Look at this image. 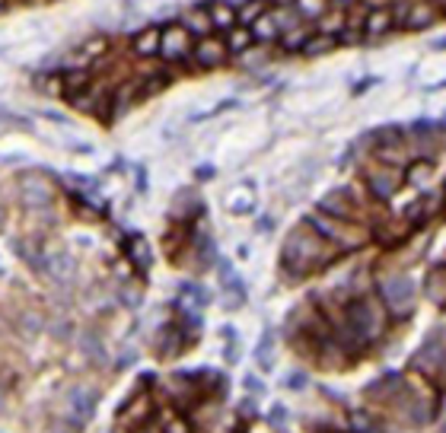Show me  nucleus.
I'll return each instance as SVG.
<instances>
[{
	"instance_id": "obj_1",
	"label": "nucleus",
	"mask_w": 446,
	"mask_h": 433,
	"mask_svg": "<svg viewBox=\"0 0 446 433\" xmlns=\"http://www.w3.org/2000/svg\"><path fill=\"white\" fill-rule=\"evenodd\" d=\"M93 408H96V395L89 392L86 385H77L67 392V405H64V414H67V424L74 430H83L86 420L93 418Z\"/></svg>"
},
{
	"instance_id": "obj_2",
	"label": "nucleus",
	"mask_w": 446,
	"mask_h": 433,
	"mask_svg": "<svg viewBox=\"0 0 446 433\" xmlns=\"http://www.w3.org/2000/svg\"><path fill=\"white\" fill-rule=\"evenodd\" d=\"M319 258V239L313 233H294L284 246V262L294 265V268H306L309 262H316Z\"/></svg>"
},
{
	"instance_id": "obj_3",
	"label": "nucleus",
	"mask_w": 446,
	"mask_h": 433,
	"mask_svg": "<svg viewBox=\"0 0 446 433\" xmlns=\"http://www.w3.org/2000/svg\"><path fill=\"white\" fill-rule=\"evenodd\" d=\"M383 300L386 306H389L392 312H408L412 309V302H414V287L408 277L402 274H392L383 281Z\"/></svg>"
},
{
	"instance_id": "obj_4",
	"label": "nucleus",
	"mask_w": 446,
	"mask_h": 433,
	"mask_svg": "<svg viewBox=\"0 0 446 433\" xmlns=\"http://www.w3.org/2000/svg\"><path fill=\"white\" fill-rule=\"evenodd\" d=\"M22 204L26 207H45L51 204V182L48 179H41V175H26L22 179Z\"/></svg>"
},
{
	"instance_id": "obj_5",
	"label": "nucleus",
	"mask_w": 446,
	"mask_h": 433,
	"mask_svg": "<svg viewBox=\"0 0 446 433\" xmlns=\"http://www.w3.org/2000/svg\"><path fill=\"white\" fill-rule=\"evenodd\" d=\"M188 48H192V41H188V29L182 26H172L166 29L163 35H159V51H163V58H169V61H176V58H185Z\"/></svg>"
},
{
	"instance_id": "obj_6",
	"label": "nucleus",
	"mask_w": 446,
	"mask_h": 433,
	"mask_svg": "<svg viewBox=\"0 0 446 433\" xmlns=\"http://www.w3.org/2000/svg\"><path fill=\"white\" fill-rule=\"evenodd\" d=\"M350 322H354L357 335H364V338L376 335V331H379V312H376V306H373V302H357L354 312H350Z\"/></svg>"
},
{
	"instance_id": "obj_7",
	"label": "nucleus",
	"mask_w": 446,
	"mask_h": 433,
	"mask_svg": "<svg viewBox=\"0 0 446 433\" xmlns=\"http://www.w3.org/2000/svg\"><path fill=\"white\" fill-rule=\"evenodd\" d=\"M41 271H48V277H55V281L67 284L70 277H74L77 265H74V258H70L67 252H51L48 258H41Z\"/></svg>"
},
{
	"instance_id": "obj_8",
	"label": "nucleus",
	"mask_w": 446,
	"mask_h": 433,
	"mask_svg": "<svg viewBox=\"0 0 446 433\" xmlns=\"http://www.w3.org/2000/svg\"><path fill=\"white\" fill-rule=\"evenodd\" d=\"M223 58H227V45H223V41H214V39H207L204 45H198V51H195V61L204 64V67H217V64H223Z\"/></svg>"
},
{
	"instance_id": "obj_9",
	"label": "nucleus",
	"mask_w": 446,
	"mask_h": 433,
	"mask_svg": "<svg viewBox=\"0 0 446 433\" xmlns=\"http://www.w3.org/2000/svg\"><path fill=\"white\" fill-rule=\"evenodd\" d=\"M370 185H373V192H376V194L389 198V194L395 192V185H398V172L395 169H376V172H370Z\"/></svg>"
},
{
	"instance_id": "obj_10",
	"label": "nucleus",
	"mask_w": 446,
	"mask_h": 433,
	"mask_svg": "<svg viewBox=\"0 0 446 433\" xmlns=\"http://www.w3.org/2000/svg\"><path fill=\"white\" fill-rule=\"evenodd\" d=\"M408 26H412V29H421V26H431V22L433 20H437V10H433V4H418V7H412V10H408Z\"/></svg>"
},
{
	"instance_id": "obj_11",
	"label": "nucleus",
	"mask_w": 446,
	"mask_h": 433,
	"mask_svg": "<svg viewBox=\"0 0 446 433\" xmlns=\"http://www.w3.org/2000/svg\"><path fill=\"white\" fill-rule=\"evenodd\" d=\"M392 22H395L392 10H376V13H370V20H367V35H383V32H389Z\"/></svg>"
},
{
	"instance_id": "obj_12",
	"label": "nucleus",
	"mask_w": 446,
	"mask_h": 433,
	"mask_svg": "<svg viewBox=\"0 0 446 433\" xmlns=\"http://www.w3.org/2000/svg\"><path fill=\"white\" fill-rule=\"evenodd\" d=\"M281 32V26H277V16L275 13H265V16H258L255 20V29H252V35L255 39H275V35Z\"/></svg>"
},
{
	"instance_id": "obj_13",
	"label": "nucleus",
	"mask_w": 446,
	"mask_h": 433,
	"mask_svg": "<svg viewBox=\"0 0 446 433\" xmlns=\"http://www.w3.org/2000/svg\"><path fill=\"white\" fill-rule=\"evenodd\" d=\"M211 13H204V10H192V13H185V29L188 32H195V35H204V32H211Z\"/></svg>"
},
{
	"instance_id": "obj_14",
	"label": "nucleus",
	"mask_w": 446,
	"mask_h": 433,
	"mask_svg": "<svg viewBox=\"0 0 446 433\" xmlns=\"http://www.w3.org/2000/svg\"><path fill=\"white\" fill-rule=\"evenodd\" d=\"M211 22H214V26H220V29H230V26L236 22L233 7H227V4H214V10H211Z\"/></svg>"
},
{
	"instance_id": "obj_15",
	"label": "nucleus",
	"mask_w": 446,
	"mask_h": 433,
	"mask_svg": "<svg viewBox=\"0 0 446 433\" xmlns=\"http://www.w3.org/2000/svg\"><path fill=\"white\" fill-rule=\"evenodd\" d=\"M296 10L306 20H316V16H325V0H296Z\"/></svg>"
},
{
	"instance_id": "obj_16",
	"label": "nucleus",
	"mask_w": 446,
	"mask_h": 433,
	"mask_svg": "<svg viewBox=\"0 0 446 433\" xmlns=\"http://www.w3.org/2000/svg\"><path fill=\"white\" fill-rule=\"evenodd\" d=\"M134 48H138L140 55H153V51H159V32H157V29H147V32L138 39Z\"/></svg>"
},
{
	"instance_id": "obj_17",
	"label": "nucleus",
	"mask_w": 446,
	"mask_h": 433,
	"mask_svg": "<svg viewBox=\"0 0 446 433\" xmlns=\"http://www.w3.org/2000/svg\"><path fill=\"white\" fill-rule=\"evenodd\" d=\"M322 211H332V213H335V217H348V213H350V207L344 204V198L335 192V194H325V198H322Z\"/></svg>"
},
{
	"instance_id": "obj_18",
	"label": "nucleus",
	"mask_w": 446,
	"mask_h": 433,
	"mask_svg": "<svg viewBox=\"0 0 446 433\" xmlns=\"http://www.w3.org/2000/svg\"><path fill=\"white\" fill-rule=\"evenodd\" d=\"M131 258H134L140 268H147V265H150V246H147L144 239H138L134 246H131Z\"/></svg>"
},
{
	"instance_id": "obj_19",
	"label": "nucleus",
	"mask_w": 446,
	"mask_h": 433,
	"mask_svg": "<svg viewBox=\"0 0 446 433\" xmlns=\"http://www.w3.org/2000/svg\"><path fill=\"white\" fill-rule=\"evenodd\" d=\"M20 328H22V335H39V328H41V319L35 316V312H22L20 316Z\"/></svg>"
},
{
	"instance_id": "obj_20",
	"label": "nucleus",
	"mask_w": 446,
	"mask_h": 433,
	"mask_svg": "<svg viewBox=\"0 0 446 433\" xmlns=\"http://www.w3.org/2000/svg\"><path fill=\"white\" fill-rule=\"evenodd\" d=\"M300 45H306V29L303 26L287 29V35H284V48H300Z\"/></svg>"
},
{
	"instance_id": "obj_21",
	"label": "nucleus",
	"mask_w": 446,
	"mask_h": 433,
	"mask_svg": "<svg viewBox=\"0 0 446 433\" xmlns=\"http://www.w3.org/2000/svg\"><path fill=\"white\" fill-rule=\"evenodd\" d=\"M227 207H233V211H246L249 207V188H236V192L227 198Z\"/></svg>"
},
{
	"instance_id": "obj_22",
	"label": "nucleus",
	"mask_w": 446,
	"mask_h": 433,
	"mask_svg": "<svg viewBox=\"0 0 446 433\" xmlns=\"http://www.w3.org/2000/svg\"><path fill=\"white\" fill-rule=\"evenodd\" d=\"M80 347H83V351H86L93 360H105V351H103V347H99V341H96V338H93V335H86V338H83V344H80Z\"/></svg>"
},
{
	"instance_id": "obj_23",
	"label": "nucleus",
	"mask_w": 446,
	"mask_h": 433,
	"mask_svg": "<svg viewBox=\"0 0 446 433\" xmlns=\"http://www.w3.org/2000/svg\"><path fill=\"white\" fill-rule=\"evenodd\" d=\"M354 430H357V433H386L383 427L373 424V420L364 418V414H357V418H354Z\"/></svg>"
},
{
	"instance_id": "obj_24",
	"label": "nucleus",
	"mask_w": 446,
	"mask_h": 433,
	"mask_svg": "<svg viewBox=\"0 0 446 433\" xmlns=\"http://www.w3.org/2000/svg\"><path fill=\"white\" fill-rule=\"evenodd\" d=\"M249 39H252V32H246V29H236V32L230 35V48H233V51H246L249 48Z\"/></svg>"
},
{
	"instance_id": "obj_25",
	"label": "nucleus",
	"mask_w": 446,
	"mask_h": 433,
	"mask_svg": "<svg viewBox=\"0 0 446 433\" xmlns=\"http://www.w3.org/2000/svg\"><path fill=\"white\" fill-rule=\"evenodd\" d=\"M332 45H335V39H329V35H319V39H313L306 45V51H309V55H322V51L332 48Z\"/></svg>"
},
{
	"instance_id": "obj_26",
	"label": "nucleus",
	"mask_w": 446,
	"mask_h": 433,
	"mask_svg": "<svg viewBox=\"0 0 446 433\" xmlns=\"http://www.w3.org/2000/svg\"><path fill=\"white\" fill-rule=\"evenodd\" d=\"M261 10H265V4L261 0H252V4H246L242 7V22H255L261 16Z\"/></svg>"
},
{
	"instance_id": "obj_27",
	"label": "nucleus",
	"mask_w": 446,
	"mask_h": 433,
	"mask_svg": "<svg viewBox=\"0 0 446 433\" xmlns=\"http://www.w3.org/2000/svg\"><path fill=\"white\" fill-rule=\"evenodd\" d=\"M271 351H275V338L265 335V341H261V347H258V360H261V366H271Z\"/></svg>"
},
{
	"instance_id": "obj_28",
	"label": "nucleus",
	"mask_w": 446,
	"mask_h": 433,
	"mask_svg": "<svg viewBox=\"0 0 446 433\" xmlns=\"http://www.w3.org/2000/svg\"><path fill=\"white\" fill-rule=\"evenodd\" d=\"M431 296H437V300H443V296H446V277L443 274L431 277Z\"/></svg>"
},
{
	"instance_id": "obj_29",
	"label": "nucleus",
	"mask_w": 446,
	"mask_h": 433,
	"mask_svg": "<svg viewBox=\"0 0 446 433\" xmlns=\"http://www.w3.org/2000/svg\"><path fill=\"white\" fill-rule=\"evenodd\" d=\"M344 26V16L341 13H335V16H322V32H335V29H341Z\"/></svg>"
},
{
	"instance_id": "obj_30",
	"label": "nucleus",
	"mask_w": 446,
	"mask_h": 433,
	"mask_svg": "<svg viewBox=\"0 0 446 433\" xmlns=\"http://www.w3.org/2000/svg\"><path fill=\"white\" fill-rule=\"evenodd\" d=\"M284 424H287V411L281 405H275L271 408V427H284Z\"/></svg>"
},
{
	"instance_id": "obj_31",
	"label": "nucleus",
	"mask_w": 446,
	"mask_h": 433,
	"mask_svg": "<svg viewBox=\"0 0 446 433\" xmlns=\"http://www.w3.org/2000/svg\"><path fill=\"white\" fill-rule=\"evenodd\" d=\"M427 172H431V166H427V163H421L418 169L412 172V182H424V179H427Z\"/></svg>"
},
{
	"instance_id": "obj_32",
	"label": "nucleus",
	"mask_w": 446,
	"mask_h": 433,
	"mask_svg": "<svg viewBox=\"0 0 446 433\" xmlns=\"http://www.w3.org/2000/svg\"><path fill=\"white\" fill-rule=\"evenodd\" d=\"M166 433H185V427H182V424H169V427H166Z\"/></svg>"
},
{
	"instance_id": "obj_33",
	"label": "nucleus",
	"mask_w": 446,
	"mask_h": 433,
	"mask_svg": "<svg viewBox=\"0 0 446 433\" xmlns=\"http://www.w3.org/2000/svg\"><path fill=\"white\" fill-rule=\"evenodd\" d=\"M335 4H341V7H348V4H357V0H335Z\"/></svg>"
},
{
	"instance_id": "obj_34",
	"label": "nucleus",
	"mask_w": 446,
	"mask_h": 433,
	"mask_svg": "<svg viewBox=\"0 0 446 433\" xmlns=\"http://www.w3.org/2000/svg\"><path fill=\"white\" fill-rule=\"evenodd\" d=\"M0 223H4V204H0Z\"/></svg>"
},
{
	"instance_id": "obj_35",
	"label": "nucleus",
	"mask_w": 446,
	"mask_h": 433,
	"mask_svg": "<svg viewBox=\"0 0 446 433\" xmlns=\"http://www.w3.org/2000/svg\"><path fill=\"white\" fill-rule=\"evenodd\" d=\"M440 433H446V424H443V427H440Z\"/></svg>"
},
{
	"instance_id": "obj_36",
	"label": "nucleus",
	"mask_w": 446,
	"mask_h": 433,
	"mask_svg": "<svg viewBox=\"0 0 446 433\" xmlns=\"http://www.w3.org/2000/svg\"><path fill=\"white\" fill-rule=\"evenodd\" d=\"M284 4H287V0H284Z\"/></svg>"
},
{
	"instance_id": "obj_37",
	"label": "nucleus",
	"mask_w": 446,
	"mask_h": 433,
	"mask_svg": "<svg viewBox=\"0 0 446 433\" xmlns=\"http://www.w3.org/2000/svg\"><path fill=\"white\" fill-rule=\"evenodd\" d=\"M0 4H4V0H0Z\"/></svg>"
}]
</instances>
